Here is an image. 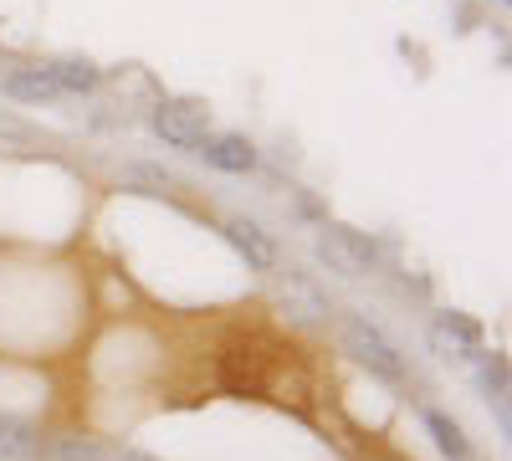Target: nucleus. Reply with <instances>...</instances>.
Returning a JSON list of instances; mask_svg holds the SVG:
<instances>
[{"mask_svg":"<svg viewBox=\"0 0 512 461\" xmlns=\"http://www.w3.org/2000/svg\"><path fill=\"white\" fill-rule=\"evenodd\" d=\"M338 349H344L359 369H369L374 380H384V385H400L405 380L400 344L379 323H369V313H338Z\"/></svg>","mask_w":512,"mask_h":461,"instance_id":"1","label":"nucleus"},{"mask_svg":"<svg viewBox=\"0 0 512 461\" xmlns=\"http://www.w3.org/2000/svg\"><path fill=\"white\" fill-rule=\"evenodd\" d=\"M313 251H318V262L333 277L359 282V277H374L379 272V246L369 236H359L354 226H323L318 241H313Z\"/></svg>","mask_w":512,"mask_h":461,"instance_id":"2","label":"nucleus"},{"mask_svg":"<svg viewBox=\"0 0 512 461\" xmlns=\"http://www.w3.org/2000/svg\"><path fill=\"white\" fill-rule=\"evenodd\" d=\"M149 123H154V134L169 149H200L210 139V108L195 103V98H164V103H154Z\"/></svg>","mask_w":512,"mask_h":461,"instance_id":"3","label":"nucleus"},{"mask_svg":"<svg viewBox=\"0 0 512 461\" xmlns=\"http://www.w3.org/2000/svg\"><path fill=\"white\" fill-rule=\"evenodd\" d=\"M216 369H221V385H226L231 395H262L272 359H267V349L256 344V339H231V344L221 349Z\"/></svg>","mask_w":512,"mask_h":461,"instance_id":"4","label":"nucleus"},{"mask_svg":"<svg viewBox=\"0 0 512 461\" xmlns=\"http://www.w3.org/2000/svg\"><path fill=\"white\" fill-rule=\"evenodd\" d=\"M425 339H431V349L441 359H477L482 344H487V328L477 318H466V313H436Z\"/></svg>","mask_w":512,"mask_h":461,"instance_id":"5","label":"nucleus"},{"mask_svg":"<svg viewBox=\"0 0 512 461\" xmlns=\"http://www.w3.org/2000/svg\"><path fill=\"white\" fill-rule=\"evenodd\" d=\"M226 241L246 257V267L251 272H277V262H282V251H277V241H272V231H262L256 221H246V216H231L226 226Z\"/></svg>","mask_w":512,"mask_h":461,"instance_id":"6","label":"nucleus"},{"mask_svg":"<svg viewBox=\"0 0 512 461\" xmlns=\"http://www.w3.org/2000/svg\"><path fill=\"white\" fill-rule=\"evenodd\" d=\"M195 154H205V164L221 175H251L256 170V144L246 134H210Z\"/></svg>","mask_w":512,"mask_h":461,"instance_id":"7","label":"nucleus"},{"mask_svg":"<svg viewBox=\"0 0 512 461\" xmlns=\"http://www.w3.org/2000/svg\"><path fill=\"white\" fill-rule=\"evenodd\" d=\"M0 93H6V98H16V103H36V108L62 98L47 67H16V72H6V77H0Z\"/></svg>","mask_w":512,"mask_h":461,"instance_id":"8","label":"nucleus"},{"mask_svg":"<svg viewBox=\"0 0 512 461\" xmlns=\"http://www.w3.org/2000/svg\"><path fill=\"white\" fill-rule=\"evenodd\" d=\"M420 421H425V431H431V441H436V451H441L446 461H472V441H466L461 421H451V415L436 410V405H425Z\"/></svg>","mask_w":512,"mask_h":461,"instance_id":"9","label":"nucleus"},{"mask_svg":"<svg viewBox=\"0 0 512 461\" xmlns=\"http://www.w3.org/2000/svg\"><path fill=\"white\" fill-rule=\"evenodd\" d=\"M41 456V431L21 415L0 410V461H36Z\"/></svg>","mask_w":512,"mask_h":461,"instance_id":"10","label":"nucleus"},{"mask_svg":"<svg viewBox=\"0 0 512 461\" xmlns=\"http://www.w3.org/2000/svg\"><path fill=\"white\" fill-rule=\"evenodd\" d=\"M36 461H113V451L98 441V436H52L41 441V456Z\"/></svg>","mask_w":512,"mask_h":461,"instance_id":"11","label":"nucleus"},{"mask_svg":"<svg viewBox=\"0 0 512 461\" xmlns=\"http://www.w3.org/2000/svg\"><path fill=\"white\" fill-rule=\"evenodd\" d=\"M47 72H52V82H57V93H93L98 82H103V72H98L88 57H62V62H52Z\"/></svg>","mask_w":512,"mask_h":461,"instance_id":"12","label":"nucleus"},{"mask_svg":"<svg viewBox=\"0 0 512 461\" xmlns=\"http://www.w3.org/2000/svg\"><path fill=\"white\" fill-rule=\"evenodd\" d=\"M128 180H134V185H149V195H169V190H180V180L169 175V170H154V164H128Z\"/></svg>","mask_w":512,"mask_h":461,"instance_id":"13","label":"nucleus"},{"mask_svg":"<svg viewBox=\"0 0 512 461\" xmlns=\"http://www.w3.org/2000/svg\"><path fill=\"white\" fill-rule=\"evenodd\" d=\"M482 359V390L487 400H502L507 395V359L502 354H477Z\"/></svg>","mask_w":512,"mask_h":461,"instance_id":"14","label":"nucleus"},{"mask_svg":"<svg viewBox=\"0 0 512 461\" xmlns=\"http://www.w3.org/2000/svg\"><path fill=\"white\" fill-rule=\"evenodd\" d=\"M113 461H159V456H149L139 446H123V451H113Z\"/></svg>","mask_w":512,"mask_h":461,"instance_id":"15","label":"nucleus"}]
</instances>
